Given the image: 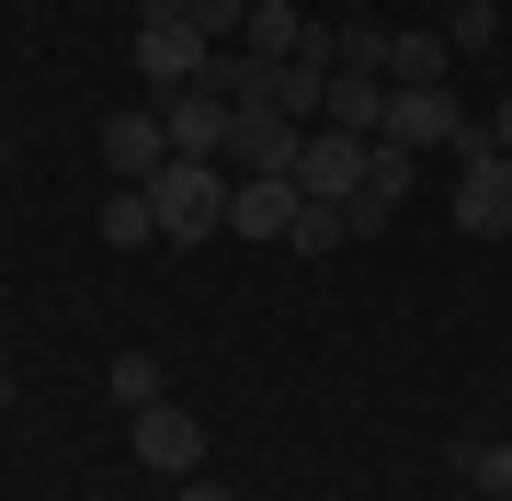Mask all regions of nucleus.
Listing matches in <instances>:
<instances>
[{
  "mask_svg": "<svg viewBox=\"0 0 512 501\" xmlns=\"http://www.w3.org/2000/svg\"><path fill=\"white\" fill-rule=\"evenodd\" d=\"M444 57H456V46L421 35V23H410V35H387V92H421V80H444Z\"/></svg>",
  "mask_w": 512,
  "mask_h": 501,
  "instance_id": "obj_15",
  "label": "nucleus"
},
{
  "mask_svg": "<svg viewBox=\"0 0 512 501\" xmlns=\"http://www.w3.org/2000/svg\"><path fill=\"white\" fill-rule=\"evenodd\" d=\"M296 217H308L296 171H251V183H228V228H239V240H296Z\"/></svg>",
  "mask_w": 512,
  "mask_h": 501,
  "instance_id": "obj_6",
  "label": "nucleus"
},
{
  "mask_svg": "<svg viewBox=\"0 0 512 501\" xmlns=\"http://www.w3.org/2000/svg\"><path fill=\"white\" fill-rule=\"evenodd\" d=\"M126 445H137V467H160V479H194L205 467V422L183 399H148V410H126Z\"/></svg>",
  "mask_w": 512,
  "mask_h": 501,
  "instance_id": "obj_3",
  "label": "nucleus"
},
{
  "mask_svg": "<svg viewBox=\"0 0 512 501\" xmlns=\"http://www.w3.org/2000/svg\"><path fill=\"white\" fill-rule=\"evenodd\" d=\"M103 240H114V251H171V240H160V205H148V183H126V194L103 205Z\"/></svg>",
  "mask_w": 512,
  "mask_h": 501,
  "instance_id": "obj_14",
  "label": "nucleus"
},
{
  "mask_svg": "<svg viewBox=\"0 0 512 501\" xmlns=\"http://www.w3.org/2000/svg\"><path fill=\"white\" fill-rule=\"evenodd\" d=\"M353 240V228H342V205H308V217H296V240L285 251H342Z\"/></svg>",
  "mask_w": 512,
  "mask_h": 501,
  "instance_id": "obj_20",
  "label": "nucleus"
},
{
  "mask_svg": "<svg viewBox=\"0 0 512 501\" xmlns=\"http://www.w3.org/2000/svg\"><path fill=\"white\" fill-rule=\"evenodd\" d=\"M490 137H501V149H512V92H501V114H490Z\"/></svg>",
  "mask_w": 512,
  "mask_h": 501,
  "instance_id": "obj_23",
  "label": "nucleus"
},
{
  "mask_svg": "<svg viewBox=\"0 0 512 501\" xmlns=\"http://www.w3.org/2000/svg\"><path fill=\"white\" fill-rule=\"evenodd\" d=\"M205 57H217V46H205L194 35V23H137V69H148V92H194V80H205Z\"/></svg>",
  "mask_w": 512,
  "mask_h": 501,
  "instance_id": "obj_8",
  "label": "nucleus"
},
{
  "mask_svg": "<svg viewBox=\"0 0 512 501\" xmlns=\"http://www.w3.org/2000/svg\"><path fill=\"white\" fill-rule=\"evenodd\" d=\"M0 410H12V365H0Z\"/></svg>",
  "mask_w": 512,
  "mask_h": 501,
  "instance_id": "obj_24",
  "label": "nucleus"
},
{
  "mask_svg": "<svg viewBox=\"0 0 512 501\" xmlns=\"http://www.w3.org/2000/svg\"><path fill=\"white\" fill-rule=\"evenodd\" d=\"M308 35H319V23L296 12V0H251V23H239V46H251V57H308Z\"/></svg>",
  "mask_w": 512,
  "mask_h": 501,
  "instance_id": "obj_12",
  "label": "nucleus"
},
{
  "mask_svg": "<svg viewBox=\"0 0 512 501\" xmlns=\"http://www.w3.org/2000/svg\"><path fill=\"white\" fill-rule=\"evenodd\" d=\"M490 35H501V23H490V0H456V12H444V46H456V57H478Z\"/></svg>",
  "mask_w": 512,
  "mask_h": 501,
  "instance_id": "obj_19",
  "label": "nucleus"
},
{
  "mask_svg": "<svg viewBox=\"0 0 512 501\" xmlns=\"http://www.w3.org/2000/svg\"><path fill=\"white\" fill-rule=\"evenodd\" d=\"M239 23H251V0H194V35H205V46H228Z\"/></svg>",
  "mask_w": 512,
  "mask_h": 501,
  "instance_id": "obj_21",
  "label": "nucleus"
},
{
  "mask_svg": "<svg viewBox=\"0 0 512 501\" xmlns=\"http://www.w3.org/2000/svg\"><path fill=\"white\" fill-rule=\"evenodd\" d=\"M456 126H467L456 92H444V80H421V92H387V126H376V137L421 160V149H456Z\"/></svg>",
  "mask_w": 512,
  "mask_h": 501,
  "instance_id": "obj_5",
  "label": "nucleus"
},
{
  "mask_svg": "<svg viewBox=\"0 0 512 501\" xmlns=\"http://www.w3.org/2000/svg\"><path fill=\"white\" fill-rule=\"evenodd\" d=\"M365 160H376V137H353V126H308V149H296V194H308V205H353Z\"/></svg>",
  "mask_w": 512,
  "mask_h": 501,
  "instance_id": "obj_4",
  "label": "nucleus"
},
{
  "mask_svg": "<svg viewBox=\"0 0 512 501\" xmlns=\"http://www.w3.org/2000/svg\"><path fill=\"white\" fill-rule=\"evenodd\" d=\"M319 126L376 137V126H387V80H365V69H330V114H319Z\"/></svg>",
  "mask_w": 512,
  "mask_h": 501,
  "instance_id": "obj_13",
  "label": "nucleus"
},
{
  "mask_svg": "<svg viewBox=\"0 0 512 501\" xmlns=\"http://www.w3.org/2000/svg\"><path fill=\"white\" fill-rule=\"evenodd\" d=\"M330 69H365V80H387V23H330Z\"/></svg>",
  "mask_w": 512,
  "mask_h": 501,
  "instance_id": "obj_17",
  "label": "nucleus"
},
{
  "mask_svg": "<svg viewBox=\"0 0 512 501\" xmlns=\"http://www.w3.org/2000/svg\"><path fill=\"white\" fill-rule=\"evenodd\" d=\"M456 228L467 240H501L512 228V149L490 126H456Z\"/></svg>",
  "mask_w": 512,
  "mask_h": 501,
  "instance_id": "obj_1",
  "label": "nucleus"
},
{
  "mask_svg": "<svg viewBox=\"0 0 512 501\" xmlns=\"http://www.w3.org/2000/svg\"><path fill=\"white\" fill-rule=\"evenodd\" d=\"M160 126H171V160H228V92H217V80L171 92V103H160Z\"/></svg>",
  "mask_w": 512,
  "mask_h": 501,
  "instance_id": "obj_9",
  "label": "nucleus"
},
{
  "mask_svg": "<svg viewBox=\"0 0 512 501\" xmlns=\"http://www.w3.org/2000/svg\"><path fill=\"white\" fill-rule=\"evenodd\" d=\"M148 205H160V240L194 251V240H217V228H228V171H217V160H171L160 183H148Z\"/></svg>",
  "mask_w": 512,
  "mask_h": 501,
  "instance_id": "obj_2",
  "label": "nucleus"
},
{
  "mask_svg": "<svg viewBox=\"0 0 512 501\" xmlns=\"http://www.w3.org/2000/svg\"><path fill=\"white\" fill-rule=\"evenodd\" d=\"M0 171H12V137H0Z\"/></svg>",
  "mask_w": 512,
  "mask_h": 501,
  "instance_id": "obj_25",
  "label": "nucleus"
},
{
  "mask_svg": "<svg viewBox=\"0 0 512 501\" xmlns=\"http://www.w3.org/2000/svg\"><path fill=\"white\" fill-rule=\"evenodd\" d=\"M103 171H114V183H160V171H171V126H160L148 103L103 114Z\"/></svg>",
  "mask_w": 512,
  "mask_h": 501,
  "instance_id": "obj_7",
  "label": "nucleus"
},
{
  "mask_svg": "<svg viewBox=\"0 0 512 501\" xmlns=\"http://www.w3.org/2000/svg\"><path fill=\"white\" fill-rule=\"evenodd\" d=\"M456 479L467 490H512V445L501 433H456Z\"/></svg>",
  "mask_w": 512,
  "mask_h": 501,
  "instance_id": "obj_16",
  "label": "nucleus"
},
{
  "mask_svg": "<svg viewBox=\"0 0 512 501\" xmlns=\"http://www.w3.org/2000/svg\"><path fill=\"white\" fill-rule=\"evenodd\" d=\"M296 149H308V126H285V114H262V103L228 114V160H239L228 183H251V171H296Z\"/></svg>",
  "mask_w": 512,
  "mask_h": 501,
  "instance_id": "obj_10",
  "label": "nucleus"
},
{
  "mask_svg": "<svg viewBox=\"0 0 512 501\" xmlns=\"http://www.w3.org/2000/svg\"><path fill=\"white\" fill-rule=\"evenodd\" d=\"M171 501H228V490H217V479H205V467H194V479H183V490H171Z\"/></svg>",
  "mask_w": 512,
  "mask_h": 501,
  "instance_id": "obj_22",
  "label": "nucleus"
},
{
  "mask_svg": "<svg viewBox=\"0 0 512 501\" xmlns=\"http://www.w3.org/2000/svg\"><path fill=\"white\" fill-rule=\"evenodd\" d=\"M103 388L126 399V410H148V399H171V388H160V353H114V376H103Z\"/></svg>",
  "mask_w": 512,
  "mask_h": 501,
  "instance_id": "obj_18",
  "label": "nucleus"
},
{
  "mask_svg": "<svg viewBox=\"0 0 512 501\" xmlns=\"http://www.w3.org/2000/svg\"><path fill=\"white\" fill-rule=\"evenodd\" d=\"M399 205H410V149H387V137H376V160H365V183H353L342 228H353V240H376V228L399 217Z\"/></svg>",
  "mask_w": 512,
  "mask_h": 501,
  "instance_id": "obj_11",
  "label": "nucleus"
}]
</instances>
